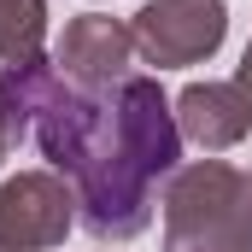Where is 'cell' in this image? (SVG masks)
<instances>
[{
  "label": "cell",
  "mask_w": 252,
  "mask_h": 252,
  "mask_svg": "<svg viewBox=\"0 0 252 252\" xmlns=\"http://www.w3.org/2000/svg\"><path fill=\"white\" fill-rule=\"evenodd\" d=\"M129 35H135V53L158 70L205 64L229 35V6L223 0H147L129 18Z\"/></svg>",
  "instance_id": "cell-3"
},
{
  "label": "cell",
  "mask_w": 252,
  "mask_h": 252,
  "mask_svg": "<svg viewBox=\"0 0 252 252\" xmlns=\"http://www.w3.org/2000/svg\"><path fill=\"white\" fill-rule=\"evenodd\" d=\"M0 252H6V247H0Z\"/></svg>",
  "instance_id": "cell-11"
},
{
  "label": "cell",
  "mask_w": 252,
  "mask_h": 252,
  "mask_svg": "<svg viewBox=\"0 0 252 252\" xmlns=\"http://www.w3.org/2000/svg\"><path fill=\"white\" fill-rule=\"evenodd\" d=\"M76 229V193L59 170H18L0 182V247L47 252Z\"/></svg>",
  "instance_id": "cell-4"
},
{
  "label": "cell",
  "mask_w": 252,
  "mask_h": 252,
  "mask_svg": "<svg viewBox=\"0 0 252 252\" xmlns=\"http://www.w3.org/2000/svg\"><path fill=\"white\" fill-rule=\"evenodd\" d=\"M176 129L205 153H229L252 135V112L235 82H188L176 94Z\"/></svg>",
  "instance_id": "cell-6"
},
{
  "label": "cell",
  "mask_w": 252,
  "mask_h": 252,
  "mask_svg": "<svg viewBox=\"0 0 252 252\" xmlns=\"http://www.w3.org/2000/svg\"><path fill=\"white\" fill-rule=\"evenodd\" d=\"M164 252H252V176L193 158L164 182Z\"/></svg>",
  "instance_id": "cell-2"
},
{
  "label": "cell",
  "mask_w": 252,
  "mask_h": 252,
  "mask_svg": "<svg viewBox=\"0 0 252 252\" xmlns=\"http://www.w3.org/2000/svg\"><path fill=\"white\" fill-rule=\"evenodd\" d=\"M47 41V0H0V59H35Z\"/></svg>",
  "instance_id": "cell-8"
},
{
  "label": "cell",
  "mask_w": 252,
  "mask_h": 252,
  "mask_svg": "<svg viewBox=\"0 0 252 252\" xmlns=\"http://www.w3.org/2000/svg\"><path fill=\"white\" fill-rule=\"evenodd\" d=\"M59 64L47 59V53H35V59H18L0 70V124H6V135L12 141H24L30 129H35V118H41V106L53 100V88H59Z\"/></svg>",
  "instance_id": "cell-7"
},
{
  "label": "cell",
  "mask_w": 252,
  "mask_h": 252,
  "mask_svg": "<svg viewBox=\"0 0 252 252\" xmlns=\"http://www.w3.org/2000/svg\"><path fill=\"white\" fill-rule=\"evenodd\" d=\"M6 153H12V135H6V124H0V164H6Z\"/></svg>",
  "instance_id": "cell-10"
},
{
  "label": "cell",
  "mask_w": 252,
  "mask_h": 252,
  "mask_svg": "<svg viewBox=\"0 0 252 252\" xmlns=\"http://www.w3.org/2000/svg\"><path fill=\"white\" fill-rule=\"evenodd\" d=\"M235 88H241V100H247V112H252V41H247V53H241V64H235Z\"/></svg>",
  "instance_id": "cell-9"
},
{
  "label": "cell",
  "mask_w": 252,
  "mask_h": 252,
  "mask_svg": "<svg viewBox=\"0 0 252 252\" xmlns=\"http://www.w3.org/2000/svg\"><path fill=\"white\" fill-rule=\"evenodd\" d=\"M53 64H59L64 82L82 88V94L118 88L129 76V64H135V35H129V24L106 18V12H82V18L64 24L59 47H53Z\"/></svg>",
  "instance_id": "cell-5"
},
{
  "label": "cell",
  "mask_w": 252,
  "mask_h": 252,
  "mask_svg": "<svg viewBox=\"0 0 252 252\" xmlns=\"http://www.w3.org/2000/svg\"><path fill=\"white\" fill-rule=\"evenodd\" d=\"M30 135L70 182L76 217L94 241H135L153 223V188L182 170L176 100L158 76H124L100 94L59 82Z\"/></svg>",
  "instance_id": "cell-1"
}]
</instances>
